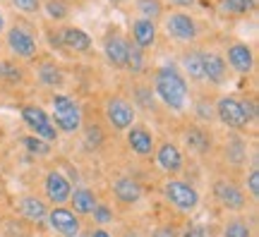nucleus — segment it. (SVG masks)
Instances as JSON below:
<instances>
[{
  "label": "nucleus",
  "mask_w": 259,
  "mask_h": 237,
  "mask_svg": "<svg viewBox=\"0 0 259 237\" xmlns=\"http://www.w3.org/2000/svg\"><path fill=\"white\" fill-rule=\"evenodd\" d=\"M92 216H94V223H96L99 228H103V225L113 223V218H115V216H113V209H111V206H108V204H101V201L96 204V209H94Z\"/></svg>",
  "instance_id": "31"
},
{
  "label": "nucleus",
  "mask_w": 259,
  "mask_h": 237,
  "mask_svg": "<svg viewBox=\"0 0 259 237\" xmlns=\"http://www.w3.org/2000/svg\"><path fill=\"white\" fill-rule=\"evenodd\" d=\"M122 237H142V235H139V232H125Z\"/></svg>",
  "instance_id": "40"
},
{
  "label": "nucleus",
  "mask_w": 259,
  "mask_h": 237,
  "mask_svg": "<svg viewBox=\"0 0 259 237\" xmlns=\"http://www.w3.org/2000/svg\"><path fill=\"white\" fill-rule=\"evenodd\" d=\"M223 237H252V228L247 225V220L242 218L228 220L226 228H223Z\"/></svg>",
  "instance_id": "30"
},
{
  "label": "nucleus",
  "mask_w": 259,
  "mask_h": 237,
  "mask_svg": "<svg viewBox=\"0 0 259 237\" xmlns=\"http://www.w3.org/2000/svg\"><path fill=\"white\" fill-rule=\"evenodd\" d=\"M74 237H89V235H84V232H77V235H74Z\"/></svg>",
  "instance_id": "42"
},
{
  "label": "nucleus",
  "mask_w": 259,
  "mask_h": 237,
  "mask_svg": "<svg viewBox=\"0 0 259 237\" xmlns=\"http://www.w3.org/2000/svg\"><path fill=\"white\" fill-rule=\"evenodd\" d=\"M245 184H247V192H250L252 199H257V197H259V170H257V168H252V170H250V175H247Z\"/></svg>",
  "instance_id": "34"
},
{
  "label": "nucleus",
  "mask_w": 259,
  "mask_h": 237,
  "mask_svg": "<svg viewBox=\"0 0 259 237\" xmlns=\"http://www.w3.org/2000/svg\"><path fill=\"white\" fill-rule=\"evenodd\" d=\"M60 43H63L67 51H74V53H89L94 46L92 36L79 27H63L60 29Z\"/></svg>",
  "instance_id": "18"
},
{
  "label": "nucleus",
  "mask_w": 259,
  "mask_h": 237,
  "mask_svg": "<svg viewBox=\"0 0 259 237\" xmlns=\"http://www.w3.org/2000/svg\"><path fill=\"white\" fill-rule=\"evenodd\" d=\"M254 10V0H219V12L223 17H242Z\"/></svg>",
  "instance_id": "24"
},
{
  "label": "nucleus",
  "mask_w": 259,
  "mask_h": 237,
  "mask_svg": "<svg viewBox=\"0 0 259 237\" xmlns=\"http://www.w3.org/2000/svg\"><path fill=\"white\" fill-rule=\"evenodd\" d=\"M183 141H185L187 151L194 156H206L213 146V137L206 127H190L183 134Z\"/></svg>",
  "instance_id": "17"
},
{
  "label": "nucleus",
  "mask_w": 259,
  "mask_h": 237,
  "mask_svg": "<svg viewBox=\"0 0 259 237\" xmlns=\"http://www.w3.org/2000/svg\"><path fill=\"white\" fill-rule=\"evenodd\" d=\"M89 237H113V235L106 228H96V230H92V232H89Z\"/></svg>",
  "instance_id": "38"
},
{
  "label": "nucleus",
  "mask_w": 259,
  "mask_h": 237,
  "mask_svg": "<svg viewBox=\"0 0 259 237\" xmlns=\"http://www.w3.org/2000/svg\"><path fill=\"white\" fill-rule=\"evenodd\" d=\"M19 141H22V146L27 149L29 154H34V156H48L51 154V144L44 141V139L34 137V134H27V137H22Z\"/></svg>",
  "instance_id": "29"
},
{
  "label": "nucleus",
  "mask_w": 259,
  "mask_h": 237,
  "mask_svg": "<svg viewBox=\"0 0 259 237\" xmlns=\"http://www.w3.org/2000/svg\"><path fill=\"white\" fill-rule=\"evenodd\" d=\"M113 5H120V3H125V0H111Z\"/></svg>",
  "instance_id": "41"
},
{
  "label": "nucleus",
  "mask_w": 259,
  "mask_h": 237,
  "mask_svg": "<svg viewBox=\"0 0 259 237\" xmlns=\"http://www.w3.org/2000/svg\"><path fill=\"white\" fill-rule=\"evenodd\" d=\"M213 115L219 118L221 125H226L228 129H235V132H242V129L250 127V120L245 115L242 101L235 99V96H221L213 103Z\"/></svg>",
  "instance_id": "6"
},
{
  "label": "nucleus",
  "mask_w": 259,
  "mask_h": 237,
  "mask_svg": "<svg viewBox=\"0 0 259 237\" xmlns=\"http://www.w3.org/2000/svg\"><path fill=\"white\" fill-rule=\"evenodd\" d=\"M180 237H209V230L204 228V225H199V223H192V225H187L183 230Z\"/></svg>",
  "instance_id": "35"
},
{
  "label": "nucleus",
  "mask_w": 259,
  "mask_h": 237,
  "mask_svg": "<svg viewBox=\"0 0 259 237\" xmlns=\"http://www.w3.org/2000/svg\"><path fill=\"white\" fill-rule=\"evenodd\" d=\"M137 12H139V17L156 22L163 15V3L161 0H137Z\"/></svg>",
  "instance_id": "27"
},
{
  "label": "nucleus",
  "mask_w": 259,
  "mask_h": 237,
  "mask_svg": "<svg viewBox=\"0 0 259 237\" xmlns=\"http://www.w3.org/2000/svg\"><path fill=\"white\" fill-rule=\"evenodd\" d=\"M70 204H72V209L77 216H92L94 209H96V204H99V197L94 194V189L89 187H77L72 189L70 194Z\"/></svg>",
  "instance_id": "22"
},
{
  "label": "nucleus",
  "mask_w": 259,
  "mask_h": 237,
  "mask_svg": "<svg viewBox=\"0 0 259 237\" xmlns=\"http://www.w3.org/2000/svg\"><path fill=\"white\" fill-rule=\"evenodd\" d=\"M151 237H178V230L173 228V225H158V228L151 232Z\"/></svg>",
  "instance_id": "36"
},
{
  "label": "nucleus",
  "mask_w": 259,
  "mask_h": 237,
  "mask_svg": "<svg viewBox=\"0 0 259 237\" xmlns=\"http://www.w3.org/2000/svg\"><path fill=\"white\" fill-rule=\"evenodd\" d=\"M5 46H8V51L15 58H19V60H34L38 53V43H36V36L29 31V29L19 27V24H15V27H10L8 31H5Z\"/></svg>",
  "instance_id": "8"
},
{
  "label": "nucleus",
  "mask_w": 259,
  "mask_h": 237,
  "mask_svg": "<svg viewBox=\"0 0 259 237\" xmlns=\"http://www.w3.org/2000/svg\"><path fill=\"white\" fill-rule=\"evenodd\" d=\"M46 223L53 232H58V235H63V237H74L77 232H82L79 216L74 211L65 209V206H53V209L48 211Z\"/></svg>",
  "instance_id": "10"
},
{
  "label": "nucleus",
  "mask_w": 259,
  "mask_h": 237,
  "mask_svg": "<svg viewBox=\"0 0 259 237\" xmlns=\"http://www.w3.org/2000/svg\"><path fill=\"white\" fill-rule=\"evenodd\" d=\"M10 3H12V8L24 15H36L41 10V0H10Z\"/></svg>",
  "instance_id": "33"
},
{
  "label": "nucleus",
  "mask_w": 259,
  "mask_h": 237,
  "mask_svg": "<svg viewBox=\"0 0 259 237\" xmlns=\"http://www.w3.org/2000/svg\"><path fill=\"white\" fill-rule=\"evenodd\" d=\"M0 79L8 84H22L24 82V70L15 60H3L0 63Z\"/></svg>",
  "instance_id": "26"
},
{
  "label": "nucleus",
  "mask_w": 259,
  "mask_h": 237,
  "mask_svg": "<svg viewBox=\"0 0 259 237\" xmlns=\"http://www.w3.org/2000/svg\"><path fill=\"white\" fill-rule=\"evenodd\" d=\"M130 43L125 36L120 34H108V36L103 38V55H106V60L113 65V67H118V70H125L127 67V58H130Z\"/></svg>",
  "instance_id": "13"
},
{
  "label": "nucleus",
  "mask_w": 259,
  "mask_h": 237,
  "mask_svg": "<svg viewBox=\"0 0 259 237\" xmlns=\"http://www.w3.org/2000/svg\"><path fill=\"white\" fill-rule=\"evenodd\" d=\"M202 72H204V82L209 84H223L228 79V65L226 58L219 55L216 51H202Z\"/></svg>",
  "instance_id": "14"
},
{
  "label": "nucleus",
  "mask_w": 259,
  "mask_h": 237,
  "mask_svg": "<svg viewBox=\"0 0 259 237\" xmlns=\"http://www.w3.org/2000/svg\"><path fill=\"white\" fill-rule=\"evenodd\" d=\"M103 110H106L108 125H111L115 132H127V129L135 125V120H137V108H135V103L127 99H122V96L108 99Z\"/></svg>",
  "instance_id": "7"
},
{
  "label": "nucleus",
  "mask_w": 259,
  "mask_h": 237,
  "mask_svg": "<svg viewBox=\"0 0 259 237\" xmlns=\"http://www.w3.org/2000/svg\"><path fill=\"white\" fill-rule=\"evenodd\" d=\"M19 118H22V122L27 125L29 132H31L34 137L44 139L48 144H53L58 139V129L53 127L51 115H48L41 106H36V103H24V106L19 108Z\"/></svg>",
  "instance_id": "3"
},
{
  "label": "nucleus",
  "mask_w": 259,
  "mask_h": 237,
  "mask_svg": "<svg viewBox=\"0 0 259 237\" xmlns=\"http://www.w3.org/2000/svg\"><path fill=\"white\" fill-rule=\"evenodd\" d=\"M44 192H46V199L56 206H63L70 201V194H72V182L65 177L58 168L48 170L46 177H44Z\"/></svg>",
  "instance_id": "11"
},
{
  "label": "nucleus",
  "mask_w": 259,
  "mask_h": 237,
  "mask_svg": "<svg viewBox=\"0 0 259 237\" xmlns=\"http://www.w3.org/2000/svg\"><path fill=\"white\" fill-rule=\"evenodd\" d=\"M213 199L226 211H245L247 209V194L231 180H216L211 187Z\"/></svg>",
  "instance_id": "9"
},
{
  "label": "nucleus",
  "mask_w": 259,
  "mask_h": 237,
  "mask_svg": "<svg viewBox=\"0 0 259 237\" xmlns=\"http://www.w3.org/2000/svg\"><path fill=\"white\" fill-rule=\"evenodd\" d=\"M163 31L168 38L180 43H194L199 38V24L190 12H170L163 17Z\"/></svg>",
  "instance_id": "5"
},
{
  "label": "nucleus",
  "mask_w": 259,
  "mask_h": 237,
  "mask_svg": "<svg viewBox=\"0 0 259 237\" xmlns=\"http://www.w3.org/2000/svg\"><path fill=\"white\" fill-rule=\"evenodd\" d=\"M156 36H158V27L156 22H151V19H144V17H137L132 22V41H135V46L142 48V51H147L156 43Z\"/></svg>",
  "instance_id": "19"
},
{
  "label": "nucleus",
  "mask_w": 259,
  "mask_h": 237,
  "mask_svg": "<svg viewBox=\"0 0 259 237\" xmlns=\"http://www.w3.org/2000/svg\"><path fill=\"white\" fill-rule=\"evenodd\" d=\"M36 74H38V82L46 84V86H60V84L65 82L63 70H60L56 63H41Z\"/></svg>",
  "instance_id": "25"
},
{
  "label": "nucleus",
  "mask_w": 259,
  "mask_h": 237,
  "mask_svg": "<svg viewBox=\"0 0 259 237\" xmlns=\"http://www.w3.org/2000/svg\"><path fill=\"white\" fill-rule=\"evenodd\" d=\"M170 5H176V8H180V10H185V8H192L197 0H168Z\"/></svg>",
  "instance_id": "37"
},
{
  "label": "nucleus",
  "mask_w": 259,
  "mask_h": 237,
  "mask_svg": "<svg viewBox=\"0 0 259 237\" xmlns=\"http://www.w3.org/2000/svg\"><path fill=\"white\" fill-rule=\"evenodd\" d=\"M44 10H46L48 19H53V22H63V19L70 15V3H67V0H46Z\"/></svg>",
  "instance_id": "28"
},
{
  "label": "nucleus",
  "mask_w": 259,
  "mask_h": 237,
  "mask_svg": "<svg viewBox=\"0 0 259 237\" xmlns=\"http://www.w3.org/2000/svg\"><path fill=\"white\" fill-rule=\"evenodd\" d=\"M130 72H142L144 70V51L137 46H130V58H127V67Z\"/></svg>",
  "instance_id": "32"
},
{
  "label": "nucleus",
  "mask_w": 259,
  "mask_h": 237,
  "mask_svg": "<svg viewBox=\"0 0 259 237\" xmlns=\"http://www.w3.org/2000/svg\"><path fill=\"white\" fill-rule=\"evenodd\" d=\"M163 197H166L168 204L176 211H180V213H192V211H197V206H199V192H197L194 184L185 182V180L170 177V180L163 184Z\"/></svg>",
  "instance_id": "4"
},
{
  "label": "nucleus",
  "mask_w": 259,
  "mask_h": 237,
  "mask_svg": "<svg viewBox=\"0 0 259 237\" xmlns=\"http://www.w3.org/2000/svg\"><path fill=\"white\" fill-rule=\"evenodd\" d=\"M125 134H127V146L132 149V154H137L139 158H147L154 154L156 139L151 134V129H147L144 125H132Z\"/></svg>",
  "instance_id": "15"
},
{
  "label": "nucleus",
  "mask_w": 259,
  "mask_h": 237,
  "mask_svg": "<svg viewBox=\"0 0 259 237\" xmlns=\"http://www.w3.org/2000/svg\"><path fill=\"white\" fill-rule=\"evenodd\" d=\"M142 184L137 180H132V177H118L115 182H113V197L120 201V204H137L142 199Z\"/></svg>",
  "instance_id": "21"
},
{
  "label": "nucleus",
  "mask_w": 259,
  "mask_h": 237,
  "mask_svg": "<svg viewBox=\"0 0 259 237\" xmlns=\"http://www.w3.org/2000/svg\"><path fill=\"white\" fill-rule=\"evenodd\" d=\"M154 154H156L158 170H163L166 175H178L180 170H183V165H185V158H183L180 146L173 144V141L158 144L156 149H154Z\"/></svg>",
  "instance_id": "12"
},
{
  "label": "nucleus",
  "mask_w": 259,
  "mask_h": 237,
  "mask_svg": "<svg viewBox=\"0 0 259 237\" xmlns=\"http://www.w3.org/2000/svg\"><path fill=\"white\" fill-rule=\"evenodd\" d=\"M183 77H190L194 82H204V72H202V51H187L183 55Z\"/></svg>",
  "instance_id": "23"
},
{
  "label": "nucleus",
  "mask_w": 259,
  "mask_h": 237,
  "mask_svg": "<svg viewBox=\"0 0 259 237\" xmlns=\"http://www.w3.org/2000/svg\"><path fill=\"white\" fill-rule=\"evenodd\" d=\"M151 91L168 110L173 113H183L190 103V84L183 77V72L176 65H163L154 72V82H151Z\"/></svg>",
  "instance_id": "1"
},
{
  "label": "nucleus",
  "mask_w": 259,
  "mask_h": 237,
  "mask_svg": "<svg viewBox=\"0 0 259 237\" xmlns=\"http://www.w3.org/2000/svg\"><path fill=\"white\" fill-rule=\"evenodd\" d=\"M51 122L58 134H77L82 129V108L67 93H53L51 99Z\"/></svg>",
  "instance_id": "2"
},
{
  "label": "nucleus",
  "mask_w": 259,
  "mask_h": 237,
  "mask_svg": "<svg viewBox=\"0 0 259 237\" xmlns=\"http://www.w3.org/2000/svg\"><path fill=\"white\" fill-rule=\"evenodd\" d=\"M5 34V12L0 10V36Z\"/></svg>",
  "instance_id": "39"
},
{
  "label": "nucleus",
  "mask_w": 259,
  "mask_h": 237,
  "mask_svg": "<svg viewBox=\"0 0 259 237\" xmlns=\"http://www.w3.org/2000/svg\"><path fill=\"white\" fill-rule=\"evenodd\" d=\"M17 209L29 223H41V220H46V216H48L46 201L41 199V197H36V194H24V197H19Z\"/></svg>",
  "instance_id": "20"
},
{
  "label": "nucleus",
  "mask_w": 259,
  "mask_h": 237,
  "mask_svg": "<svg viewBox=\"0 0 259 237\" xmlns=\"http://www.w3.org/2000/svg\"><path fill=\"white\" fill-rule=\"evenodd\" d=\"M238 74H250L254 70V53L247 43H231L228 46V63Z\"/></svg>",
  "instance_id": "16"
}]
</instances>
